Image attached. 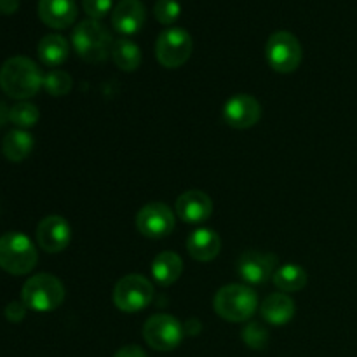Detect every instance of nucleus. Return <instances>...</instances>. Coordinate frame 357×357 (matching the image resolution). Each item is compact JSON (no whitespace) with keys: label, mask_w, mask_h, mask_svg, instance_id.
I'll return each instance as SVG.
<instances>
[{"label":"nucleus","mask_w":357,"mask_h":357,"mask_svg":"<svg viewBox=\"0 0 357 357\" xmlns=\"http://www.w3.org/2000/svg\"><path fill=\"white\" fill-rule=\"evenodd\" d=\"M258 296L250 286L227 284L215 296V310L222 319L230 323H243L255 314Z\"/></svg>","instance_id":"7ed1b4c3"},{"label":"nucleus","mask_w":357,"mask_h":357,"mask_svg":"<svg viewBox=\"0 0 357 357\" xmlns=\"http://www.w3.org/2000/svg\"><path fill=\"white\" fill-rule=\"evenodd\" d=\"M181 7L176 0H157L153 6V16L162 24H173L180 17Z\"/></svg>","instance_id":"a878e982"},{"label":"nucleus","mask_w":357,"mask_h":357,"mask_svg":"<svg viewBox=\"0 0 357 357\" xmlns=\"http://www.w3.org/2000/svg\"><path fill=\"white\" fill-rule=\"evenodd\" d=\"M114 357H149L145 354V351H143L142 347H138V345H126V347L119 349L117 354Z\"/></svg>","instance_id":"c756f323"},{"label":"nucleus","mask_w":357,"mask_h":357,"mask_svg":"<svg viewBox=\"0 0 357 357\" xmlns=\"http://www.w3.org/2000/svg\"><path fill=\"white\" fill-rule=\"evenodd\" d=\"M9 112H10V108L7 107L6 101L0 100V128H2L7 121H9Z\"/></svg>","instance_id":"2f4dec72"},{"label":"nucleus","mask_w":357,"mask_h":357,"mask_svg":"<svg viewBox=\"0 0 357 357\" xmlns=\"http://www.w3.org/2000/svg\"><path fill=\"white\" fill-rule=\"evenodd\" d=\"M150 271H152L153 279L160 286H171L180 279L181 272H183V261H181L180 255L173 253V251H164L153 258Z\"/></svg>","instance_id":"6ab92c4d"},{"label":"nucleus","mask_w":357,"mask_h":357,"mask_svg":"<svg viewBox=\"0 0 357 357\" xmlns=\"http://www.w3.org/2000/svg\"><path fill=\"white\" fill-rule=\"evenodd\" d=\"M3 314L10 323H21L26 316V305L23 302H10L3 310Z\"/></svg>","instance_id":"c85d7f7f"},{"label":"nucleus","mask_w":357,"mask_h":357,"mask_svg":"<svg viewBox=\"0 0 357 357\" xmlns=\"http://www.w3.org/2000/svg\"><path fill=\"white\" fill-rule=\"evenodd\" d=\"M183 324L169 314H155L143 326V338L152 349L167 352L176 349L183 340Z\"/></svg>","instance_id":"1a4fd4ad"},{"label":"nucleus","mask_w":357,"mask_h":357,"mask_svg":"<svg viewBox=\"0 0 357 357\" xmlns=\"http://www.w3.org/2000/svg\"><path fill=\"white\" fill-rule=\"evenodd\" d=\"M260 103L250 94H236L223 107V121L236 129L253 128L260 121Z\"/></svg>","instance_id":"f8f14e48"},{"label":"nucleus","mask_w":357,"mask_h":357,"mask_svg":"<svg viewBox=\"0 0 357 357\" xmlns=\"http://www.w3.org/2000/svg\"><path fill=\"white\" fill-rule=\"evenodd\" d=\"M33 149V138L23 129H14L6 135L2 142V152L10 162H21L26 159Z\"/></svg>","instance_id":"412c9836"},{"label":"nucleus","mask_w":357,"mask_h":357,"mask_svg":"<svg viewBox=\"0 0 357 357\" xmlns=\"http://www.w3.org/2000/svg\"><path fill=\"white\" fill-rule=\"evenodd\" d=\"M38 117H40L38 108L33 103H28V101H20L9 112V121L20 129L33 128L37 124Z\"/></svg>","instance_id":"b1692460"},{"label":"nucleus","mask_w":357,"mask_h":357,"mask_svg":"<svg viewBox=\"0 0 357 357\" xmlns=\"http://www.w3.org/2000/svg\"><path fill=\"white\" fill-rule=\"evenodd\" d=\"M114 7V0H82V9L89 20H103Z\"/></svg>","instance_id":"cd10ccee"},{"label":"nucleus","mask_w":357,"mask_h":357,"mask_svg":"<svg viewBox=\"0 0 357 357\" xmlns=\"http://www.w3.org/2000/svg\"><path fill=\"white\" fill-rule=\"evenodd\" d=\"M278 258L272 253L248 250L237 260V272L248 284H264L274 278Z\"/></svg>","instance_id":"9b49d317"},{"label":"nucleus","mask_w":357,"mask_h":357,"mask_svg":"<svg viewBox=\"0 0 357 357\" xmlns=\"http://www.w3.org/2000/svg\"><path fill=\"white\" fill-rule=\"evenodd\" d=\"M44 86V75L37 63L24 56L9 58L0 68V89L14 100H28Z\"/></svg>","instance_id":"f257e3e1"},{"label":"nucleus","mask_w":357,"mask_h":357,"mask_svg":"<svg viewBox=\"0 0 357 357\" xmlns=\"http://www.w3.org/2000/svg\"><path fill=\"white\" fill-rule=\"evenodd\" d=\"M274 284L278 286L281 291L293 293L300 291L302 288H305L307 284V272L303 271L300 265L288 264L282 265L281 268L274 272V278H272Z\"/></svg>","instance_id":"5701e85b"},{"label":"nucleus","mask_w":357,"mask_h":357,"mask_svg":"<svg viewBox=\"0 0 357 357\" xmlns=\"http://www.w3.org/2000/svg\"><path fill=\"white\" fill-rule=\"evenodd\" d=\"M72 44L84 61L103 63L110 56L114 38L103 23L96 20H84L73 30Z\"/></svg>","instance_id":"f03ea898"},{"label":"nucleus","mask_w":357,"mask_h":357,"mask_svg":"<svg viewBox=\"0 0 357 357\" xmlns=\"http://www.w3.org/2000/svg\"><path fill=\"white\" fill-rule=\"evenodd\" d=\"M187 250L194 260L211 261L222 250V241L218 234L211 229H197L190 234L187 241Z\"/></svg>","instance_id":"f3484780"},{"label":"nucleus","mask_w":357,"mask_h":357,"mask_svg":"<svg viewBox=\"0 0 357 357\" xmlns=\"http://www.w3.org/2000/svg\"><path fill=\"white\" fill-rule=\"evenodd\" d=\"M20 9V0H0V14H14Z\"/></svg>","instance_id":"7c9ffc66"},{"label":"nucleus","mask_w":357,"mask_h":357,"mask_svg":"<svg viewBox=\"0 0 357 357\" xmlns=\"http://www.w3.org/2000/svg\"><path fill=\"white\" fill-rule=\"evenodd\" d=\"M176 215L185 223H202L211 216L213 201L201 190H188L176 199Z\"/></svg>","instance_id":"dca6fc26"},{"label":"nucleus","mask_w":357,"mask_h":357,"mask_svg":"<svg viewBox=\"0 0 357 357\" xmlns=\"http://www.w3.org/2000/svg\"><path fill=\"white\" fill-rule=\"evenodd\" d=\"M38 58L44 65L47 66H58L66 61L68 58V42L65 37L58 33L45 35L40 42H38Z\"/></svg>","instance_id":"aec40b11"},{"label":"nucleus","mask_w":357,"mask_h":357,"mask_svg":"<svg viewBox=\"0 0 357 357\" xmlns=\"http://www.w3.org/2000/svg\"><path fill=\"white\" fill-rule=\"evenodd\" d=\"M110 56L115 65L124 70V72H135L142 65V49L129 38L114 40Z\"/></svg>","instance_id":"4be33fe9"},{"label":"nucleus","mask_w":357,"mask_h":357,"mask_svg":"<svg viewBox=\"0 0 357 357\" xmlns=\"http://www.w3.org/2000/svg\"><path fill=\"white\" fill-rule=\"evenodd\" d=\"M72 239V229L63 216H47L37 227V243L47 253H59Z\"/></svg>","instance_id":"ddd939ff"},{"label":"nucleus","mask_w":357,"mask_h":357,"mask_svg":"<svg viewBox=\"0 0 357 357\" xmlns=\"http://www.w3.org/2000/svg\"><path fill=\"white\" fill-rule=\"evenodd\" d=\"M38 17L44 24L54 30H63L75 23L79 7L75 0H38Z\"/></svg>","instance_id":"4468645a"},{"label":"nucleus","mask_w":357,"mask_h":357,"mask_svg":"<svg viewBox=\"0 0 357 357\" xmlns=\"http://www.w3.org/2000/svg\"><path fill=\"white\" fill-rule=\"evenodd\" d=\"M65 300L61 281L51 274H37L23 284L21 302L35 312H52Z\"/></svg>","instance_id":"20e7f679"},{"label":"nucleus","mask_w":357,"mask_h":357,"mask_svg":"<svg viewBox=\"0 0 357 357\" xmlns=\"http://www.w3.org/2000/svg\"><path fill=\"white\" fill-rule=\"evenodd\" d=\"M146 9L142 0H121L112 10V26L121 35H135L143 28Z\"/></svg>","instance_id":"2eb2a0df"},{"label":"nucleus","mask_w":357,"mask_h":357,"mask_svg":"<svg viewBox=\"0 0 357 357\" xmlns=\"http://www.w3.org/2000/svg\"><path fill=\"white\" fill-rule=\"evenodd\" d=\"M194 51V40L183 28H167L159 35L155 44L157 59L166 68L185 65Z\"/></svg>","instance_id":"6e6552de"},{"label":"nucleus","mask_w":357,"mask_h":357,"mask_svg":"<svg viewBox=\"0 0 357 357\" xmlns=\"http://www.w3.org/2000/svg\"><path fill=\"white\" fill-rule=\"evenodd\" d=\"M260 312L268 324L282 326V324H288L295 316V302L284 293H272L264 300Z\"/></svg>","instance_id":"a211bd4d"},{"label":"nucleus","mask_w":357,"mask_h":357,"mask_svg":"<svg viewBox=\"0 0 357 357\" xmlns=\"http://www.w3.org/2000/svg\"><path fill=\"white\" fill-rule=\"evenodd\" d=\"M243 340L251 349H264L268 342V331L261 324L251 323L244 328Z\"/></svg>","instance_id":"bb28decb"},{"label":"nucleus","mask_w":357,"mask_h":357,"mask_svg":"<svg viewBox=\"0 0 357 357\" xmlns=\"http://www.w3.org/2000/svg\"><path fill=\"white\" fill-rule=\"evenodd\" d=\"M265 56L267 61L275 72L279 73H291L302 63V45L298 38L289 31H275L271 35L265 47Z\"/></svg>","instance_id":"423d86ee"},{"label":"nucleus","mask_w":357,"mask_h":357,"mask_svg":"<svg viewBox=\"0 0 357 357\" xmlns=\"http://www.w3.org/2000/svg\"><path fill=\"white\" fill-rule=\"evenodd\" d=\"M38 255L33 243L21 232H7L0 237V267L14 275H24L37 265Z\"/></svg>","instance_id":"39448f33"},{"label":"nucleus","mask_w":357,"mask_h":357,"mask_svg":"<svg viewBox=\"0 0 357 357\" xmlns=\"http://www.w3.org/2000/svg\"><path fill=\"white\" fill-rule=\"evenodd\" d=\"M44 87L51 96H65L72 89V77L63 70H51L44 77Z\"/></svg>","instance_id":"393cba45"},{"label":"nucleus","mask_w":357,"mask_h":357,"mask_svg":"<svg viewBox=\"0 0 357 357\" xmlns=\"http://www.w3.org/2000/svg\"><path fill=\"white\" fill-rule=\"evenodd\" d=\"M153 298V286L139 274H129L115 284L114 303L122 312H139Z\"/></svg>","instance_id":"0eeeda50"},{"label":"nucleus","mask_w":357,"mask_h":357,"mask_svg":"<svg viewBox=\"0 0 357 357\" xmlns=\"http://www.w3.org/2000/svg\"><path fill=\"white\" fill-rule=\"evenodd\" d=\"M176 216L171 211L169 206L162 202H150L143 206L136 215V227L139 234L149 239H162L174 230Z\"/></svg>","instance_id":"9d476101"}]
</instances>
